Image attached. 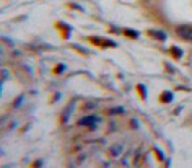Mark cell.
<instances>
[{"label": "cell", "mask_w": 192, "mask_h": 168, "mask_svg": "<svg viewBox=\"0 0 192 168\" xmlns=\"http://www.w3.org/2000/svg\"><path fill=\"white\" fill-rule=\"evenodd\" d=\"M176 33L186 41H192V25H182L176 30Z\"/></svg>", "instance_id": "cell-1"}, {"label": "cell", "mask_w": 192, "mask_h": 168, "mask_svg": "<svg viewBox=\"0 0 192 168\" xmlns=\"http://www.w3.org/2000/svg\"><path fill=\"white\" fill-rule=\"evenodd\" d=\"M101 122V119L98 118V116H88V118H82L78 121L80 126H90L91 129H96V126Z\"/></svg>", "instance_id": "cell-2"}, {"label": "cell", "mask_w": 192, "mask_h": 168, "mask_svg": "<svg viewBox=\"0 0 192 168\" xmlns=\"http://www.w3.org/2000/svg\"><path fill=\"white\" fill-rule=\"evenodd\" d=\"M150 34L151 36H156V38H159V39H166V34L165 33H159V31H150Z\"/></svg>", "instance_id": "cell-3"}, {"label": "cell", "mask_w": 192, "mask_h": 168, "mask_svg": "<svg viewBox=\"0 0 192 168\" xmlns=\"http://www.w3.org/2000/svg\"><path fill=\"white\" fill-rule=\"evenodd\" d=\"M171 51H173V52H174V57H182V51L181 49H178V47H173V49H171Z\"/></svg>", "instance_id": "cell-4"}, {"label": "cell", "mask_w": 192, "mask_h": 168, "mask_svg": "<svg viewBox=\"0 0 192 168\" xmlns=\"http://www.w3.org/2000/svg\"><path fill=\"white\" fill-rule=\"evenodd\" d=\"M161 100H163V101H171V100H173V95H171L169 91H166V95H163Z\"/></svg>", "instance_id": "cell-5"}, {"label": "cell", "mask_w": 192, "mask_h": 168, "mask_svg": "<svg viewBox=\"0 0 192 168\" xmlns=\"http://www.w3.org/2000/svg\"><path fill=\"white\" fill-rule=\"evenodd\" d=\"M125 34L132 36V38H138V33L137 31H132V30H125Z\"/></svg>", "instance_id": "cell-6"}, {"label": "cell", "mask_w": 192, "mask_h": 168, "mask_svg": "<svg viewBox=\"0 0 192 168\" xmlns=\"http://www.w3.org/2000/svg\"><path fill=\"white\" fill-rule=\"evenodd\" d=\"M138 90L142 91V97L147 98V90H145V87H143V85H138Z\"/></svg>", "instance_id": "cell-7"}, {"label": "cell", "mask_w": 192, "mask_h": 168, "mask_svg": "<svg viewBox=\"0 0 192 168\" xmlns=\"http://www.w3.org/2000/svg\"><path fill=\"white\" fill-rule=\"evenodd\" d=\"M21 101H23V95H21V97H18V98H17V101H15V106L18 108L20 105H21Z\"/></svg>", "instance_id": "cell-8"}, {"label": "cell", "mask_w": 192, "mask_h": 168, "mask_svg": "<svg viewBox=\"0 0 192 168\" xmlns=\"http://www.w3.org/2000/svg\"><path fill=\"white\" fill-rule=\"evenodd\" d=\"M63 70H65V65H63V64L57 65V69H55V72H57V74H59V72H63Z\"/></svg>", "instance_id": "cell-9"}]
</instances>
